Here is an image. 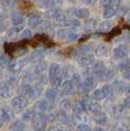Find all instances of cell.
<instances>
[{"label": "cell", "mask_w": 130, "mask_h": 131, "mask_svg": "<svg viewBox=\"0 0 130 131\" xmlns=\"http://www.w3.org/2000/svg\"><path fill=\"white\" fill-rule=\"evenodd\" d=\"M31 121H32V126L35 131H42L46 128L47 119H46V115L43 113H35L32 115Z\"/></svg>", "instance_id": "6da1fadb"}, {"label": "cell", "mask_w": 130, "mask_h": 131, "mask_svg": "<svg viewBox=\"0 0 130 131\" xmlns=\"http://www.w3.org/2000/svg\"><path fill=\"white\" fill-rule=\"evenodd\" d=\"M45 16L49 19H53L55 21L59 23H65L67 22V15L63 10H61L59 8L56 9H50L49 11L45 13Z\"/></svg>", "instance_id": "7a4b0ae2"}, {"label": "cell", "mask_w": 130, "mask_h": 131, "mask_svg": "<svg viewBox=\"0 0 130 131\" xmlns=\"http://www.w3.org/2000/svg\"><path fill=\"white\" fill-rule=\"evenodd\" d=\"M12 108L16 111H22L27 106V100L25 96H16L11 101Z\"/></svg>", "instance_id": "3957f363"}, {"label": "cell", "mask_w": 130, "mask_h": 131, "mask_svg": "<svg viewBox=\"0 0 130 131\" xmlns=\"http://www.w3.org/2000/svg\"><path fill=\"white\" fill-rule=\"evenodd\" d=\"M74 88H75V85L72 82V80L68 79L63 82L61 86V93L65 96H71L74 94Z\"/></svg>", "instance_id": "277c9868"}, {"label": "cell", "mask_w": 130, "mask_h": 131, "mask_svg": "<svg viewBox=\"0 0 130 131\" xmlns=\"http://www.w3.org/2000/svg\"><path fill=\"white\" fill-rule=\"evenodd\" d=\"M106 66L103 62H96L92 65V73L98 77H103L106 74Z\"/></svg>", "instance_id": "5b68a950"}, {"label": "cell", "mask_w": 130, "mask_h": 131, "mask_svg": "<svg viewBox=\"0 0 130 131\" xmlns=\"http://www.w3.org/2000/svg\"><path fill=\"white\" fill-rule=\"evenodd\" d=\"M55 104L54 102L50 101L48 99H42V100H39L36 104V108L38 110H40L41 112H50L54 109Z\"/></svg>", "instance_id": "8992f818"}, {"label": "cell", "mask_w": 130, "mask_h": 131, "mask_svg": "<svg viewBox=\"0 0 130 131\" xmlns=\"http://www.w3.org/2000/svg\"><path fill=\"white\" fill-rule=\"evenodd\" d=\"M12 96V86L9 82L0 83V99H7Z\"/></svg>", "instance_id": "52a82bcc"}, {"label": "cell", "mask_w": 130, "mask_h": 131, "mask_svg": "<svg viewBox=\"0 0 130 131\" xmlns=\"http://www.w3.org/2000/svg\"><path fill=\"white\" fill-rule=\"evenodd\" d=\"M76 61L78 62L79 65L83 66V67H88V66H92L94 64V56L93 54H87L82 55L76 58Z\"/></svg>", "instance_id": "ba28073f"}, {"label": "cell", "mask_w": 130, "mask_h": 131, "mask_svg": "<svg viewBox=\"0 0 130 131\" xmlns=\"http://www.w3.org/2000/svg\"><path fill=\"white\" fill-rule=\"evenodd\" d=\"M129 55V50L123 47H116L113 50V56L115 59H125Z\"/></svg>", "instance_id": "9c48e42d"}, {"label": "cell", "mask_w": 130, "mask_h": 131, "mask_svg": "<svg viewBox=\"0 0 130 131\" xmlns=\"http://www.w3.org/2000/svg\"><path fill=\"white\" fill-rule=\"evenodd\" d=\"M61 71H62V68L59 64H56V63L51 64L49 67V78L53 79L55 77H59L61 74Z\"/></svg>", "instance_id": "30bf717a"}, {"label": "cell", "mask_w": 130, "mask_h": 131, "mask_svg": "<svg viewBox=\"0 0 130 131\" xmlns=\"http://www.w3.org/2000/svg\"><path fill=\"white\" fill-rule=\"evenodd\" d=\"M25 22V17L21 13H15L11 17V24L14 27H21Z\"/></svg>", "instance_id": "8fae6325"}, {"label": "cell", "mask_w": 130, "mask_h": 131, "mask_svg": "<svg viewBox=\"0 0 130 131\" xmlns=\"http://www.w3.org/2000/svg\"><path fill=\"white\" fill-rule=\"evenodd\" d=\"M43 6L49 9H56L64 4V0H42Z\"/></svg>", "instance_id": "7c38bea8"}, {"label": "cell", "mask_w": 130, "mask_h": 131, "mask_svg": "<svg viewBox=\"0 0 130 131\" xmlns=\"http://www.w3.org/2000/svg\"><path fill=\"white\" fill-rule=\"evenodd\" d=\"M43 23V20L37 16H31L27 19V26L30 28H36L39 27L40 25Z\"/></svg>", "instance_id": "4fadbf2b"}, {"label": "cell", "mask_w": 130, "mask_h": 131, "mask_svg": "<svg viewBox=\"0 0 130 131\" xmlns=\"http://www.w3.org/2000/svg\"><path fill=\"white\" fill-rule=\"evenodd\" d=\"M92 52V48L90 45H82L80 47H78L74 52V57L77 58L79 56L82 55H87V54H91Z\"/></svg>", "instance_id": "5bb4252c"}, {"label": "cell", "mask_w": 130, "mask_h": 131, "mask_svg": "<svg viewBox=\"0 0 130 131\" xmlns=\"http://www.w3.org/2000/svg\"><path fill=\"white\" fill-rule=\"evenodd\" d=\"M81 86L84 90H91L95 86V78L93 77H88L84 78L81 82Z\"/></svg>", "instance_id": "9a60e30c"}, {"label": "cell", "mask_w": 130, "mask_h": 131, "mask_svg": "<svg viewBox=\"0 0 130 131\" xmlns=\"http://www.w3.org/2000/svg\"><path fill=\"white\" fill-rule=\"evenodd\" d=\"M63 27H68V28H71V29H76V28H79L81 27V23L79 20H71V21H67L65 23H62L61 24Z\"/></svg>", "instance_id": "2e32d148"}, {"label": "cell", "mask_w": 130, "mask_h": 131, "mask_svg": "<svg viewBox=\"0 0 130 131\" xmlns=\"http://www.w3.org/2000/svg\"><path fill=\"white\" fill-rule=\"evenodd\" d=\"M108 46L105 45V44H100L95 50V55L99 58H104V57H106L108 55Z\"/></svg>", "instance_id": "e0dca14e"}, {"label": "cell", "mask_w": 130, "mask_h": 131, "mask_svg": "<svg viewBox=\"0 0 130 131\" xmlns=\"http://www.w3.org/2000/svg\"><path fill=\"white\" fill-rule=\"evenodd\" d=\"M91 98L95 101H103L104 99L106 98V95L104 93L103 89L102 88H99V89H95L91 94Z\"/></svg>", "instance_id": "ac0fdd59"}, {"label": "cell", "mask_w": 130, "mask_h": 131, "mask_svg": "<svg viewBox=\"0 0 130 131\" xmlns=\"http://www.w3.org/2000/svg\"><path fill=\"white\" fill-rule=\"evenodd\" d=\"M43 57H44V53L42 52V51L38 50V51L33 52L32 54L27 58V61H28V62H31V63H34V62H39L40 60H42V59H43Z\"/></svg>", "instance_id": "d6986e66"}, {"label": "cell", "mask_w": 130, "mask_h": 131, "mask_svg": "<svg viewBox=\"0 0 130 131\" xmlns=\"http://www.w3.org/2000/svg\"><path fill=\"white\" fill-rule=\"evenodd\" d=\"M74 14L77 19H87L90 17V10L88 8H79L76 10Z\"/></svg>", "instance_id": "ffe728a7"}, {"label": "cell", "mask_w": 130, "mask_h": 131, "mask_svg": "<svg viewBox=\"0 0 130 131\" xmlns=\"http://www.w3.org/2000/svg\"><path fill=\"white\" fill-rule=\"evenodd\" d=\"M112 27H113V23L110 21H105L98 26V30L100 32H108L109 30L112 29Z\"/></svg>", "instance_id": "44dd1931"}, {"label": "cell", "mask_w": 130, "mask_h": 131, "mask_svg": "<svg viewBox=\"0 0 130 131\" xmlns=\"http://www.w3.org/2000/svg\"><path fill=\"white\" fill-rule=\"evenodd\" d=\"M94 120L97 124H100V125H103V124H106L107 123V120H108V117L107 115H105L104 113H98L94 115Z\"/></svg>", "instance_id": "7402d4cb"}, {"label": "cell", "mask_w": 130, "mask_h": 131, "mask_svg": "<svg viewBox=\"0 0 130 131\" xmlns=\"http://www.w3.org/2000/svg\"><path fill=\"white\" fill-rule=\"evenodd\" d=\"M45 96H46V98L50 100V101H52V102H54L55 100H57L58 97H59V92L54 89V88H51V89H48L46 93H45Z\"/></svg>", "instance_id": "603a6c76"}, {"label": "cell", "mask_w": 130, "mask_h": 131, "mask_svg": "<svg viewBox=\"0 0 130 131\" xmlns=\"http://www.w3.org/2000/svg\"><path fill=\"white\" fill-rule=\"evenodd\" d=\"M116 13V9L114 8V6H106L105 10H104V18L106 19H110L112 17H114Z\"/></svg>", "instance_id": "cb8c5ba5"}, {"label": "cell", "mask_w": 130, "mask_h": 131, "mask_svg": "<svg viewBox=\"0 0 130 131\" xmlns=\"http://www.w3.org/2000/svg\"><path fill=\"white\" fill-rule=\"evenodd\" d=\"M88 111L91 112V113H93V114L101 113V111H102V106L99 104L98 102H90Z\"/></svg>", "instance_id": "d4e9b609"}, {"label": "cell", "mask_w": 130, "mask_h": 131, "mask_svg": "<svg viewBox=\"0 0 130 131\" xmlns=\"http://www.w3.org/2000/svg\"><path fill=\"white\" fill-rule=\"evenodd\" d=\"M96 27H97V21L90 19V20H88V21L85 23L84 29H85L86 31H88V32H91V31H93V30L96 28Z\"/></svg>", "instance_id": "484cf974"}, {"label": "cell", "mask_w": 130, "mask_h": 131, "mask_svg": "<svg viewBox=\"0 0 130 131\" xmlns=\"http://www.w3.org/2000/svg\"><path fill=\"white\" fill-rule=\"evenodd\" d=\"M60 108H61V111H63V112H65V113L69 112V111L71 109V101H70L69 99H64V100H62L61 103H60Z\"/></svg>", "instance_id": "4316f807"}, {"label": "cell", "mask_w": 130, "mask_h": 131, "mask_svg": "<svg viewBox=\"0 0 130 131\" xmlns=\"http://www.w3.org/2000/svg\"><path fill=\"white\" fill-rule=\"evenodd\" d=\"M79 37H80V33L75 32V31L71 30V31H69V33H68V36H67V40H68V42L73 43V42L77 41V40L79 39Z\"/></svg>", "instance_id": "83f0119b"}, {"label": "cell", "mask_w": 130, "mask_h": 131, "mask_svg": "<svg viewBox=\"0 0 130 131\" xmlns=\"http://www.w3.org/2000/svg\"><path fill=\"white\" fill-rule=\"evenodd\" d=\"M118 68L121 71H126L130 70V59L125 58L118 64Z\"/></svg>", "instance_id": "f1b7e54d"}, {"label": "cell", "mask_w": 130, "mask_h": 131, "mask_svg": "<svg viewBox=\"0 0 130 131\" xmlns=\"http://www.w3.org/2000/svg\"><path fill=\"white\" fill-rule=\"evenodd\" d=\"M46 68H47V66L46 64H44V63H38L37 65L34 67V73L35 74H42L44 73V71H46Z\"/></svg>", "instance_id": "f546056e"}, {"label": "cell", "mask_w": 130, "mask_h": 131, "mask_svg": "<svg viewBox=\"0 0 130 131\" xmlns=\"http://www.w3.org/2000/svg\"><path fill=\"white\" fill-rule=\"evenodd\" d=\"M102 89H103V91H104V93H105V95H106V97L111 98V97H113V96H114V88L112 87L111 85L107 84V85H105Z\"/></svg>", "instance_id": "4dcf8cb0"}, {"label": "cell", "mask_w": 130, "mask_h": 131, "mask_svg": "<svg viewBox=\"0 0 130 131\" xmlns=\"http://www.w3.org/2000/svg\"><path fill=\"white\" fill-rule=\"evenodd\" d=\"M57 120L60 121L61 123H67L68 120H69V116H68V115L66 114L65 112L61 111L57 114Z\"/></svg>", "instance_id": "1f68e13d"}, {"label": "cell", "mask_w": 130, "mask_h": 131, "mask_svg": "<svg viewBox=\"0 0 130 131\" xmlns=\"http://www.w3.org/2000/svg\"><path fill=\"white\" fill-rule=\"evenodd\" d=\"M22 62H20V61H13L11 64L9 65V68H10V70L13 71H20L21 69H22Z\"/></svg>", "instance_id": "d6a6232c"}, {"label": "cell", "mask_w": 130, "mask_h": 131, "mask_svg": "<svg viewBox=\"0 0 130 131\" xmlns=\"http://www.w3.org/2000/svg\"><path fill=\"white\" fill-rule=\"evenodd\" d=\"M51 84H52V86L54 88H59L62 86V84H63V77H55L53 79H51Z\"/></svg>", "instance_id": "836d02e7"}, {"label": "cell", "mask_w": 130, "mask_h": 131, "mask_svg": "<svg viewBox=\"0 0 130 131\" xmlns=\"http://www.w3.org/2000/svg\"><path fill=\"white\" fill-rule=\"evenodd\" d=\"M73 118L75 121H78V122H86L88 121V116L86 115H84L83 113H80V114H74L73 115Z\"/></svg>", "instance_id": "e575fe53"}, {"label": "cell", "mask_w": 130, "mask_h": 131, "mask_svg": "<svg viewBox=\"0 0 130 131\" xmlns=\"http://www.w3.org/2000/svg\"><path fill=\"white\" fill-rule=\"evenodd\" d=\"M121 0H101V4L105 6H116L119 5Z\"/></svg>", "instance_id": "d590c367"}, {"label": "cell", "mask_w": 130, "mask_h": 131, "mask_svg": "<svg viewBox=\"0 0 130 131\" xmlns=\"http://www.w3.org/2000/svg\"><path fill=\"white\" fill-rule=\"evenodd\" d=\"M32 35H33L32 31H31L29 28H26V29H24V30L21 31V33H20V37L23 39L30 38V37H32Z\"/></svg>", "instance_id": "8d00e7d4"}, {"label": "cell", "mask_w": 130, "mask_h": 131, "mask_svg": "<svg viewBox=\"0 0 130 131\" xmlns=\"http://www.w3.org/2000/svg\"><path fill=\"white\" fill-rule=\"evenodd\" d=\"M12 128L14 131H23L24 128H25V124L21 122V121H16L13 125H12Z\"/></svg>", "instance_id": "74e56055"}, {"label": "cell", "mask_w": 130, "mask_h": 131, "mask_svg": "<svg viewBox=\"0 0 130 131\" xmlns=\"http://www.w3.org/2000/svg\"><path fill=\"white\" fill-rule=\"evenodd\" d=\"M68 33H69V31L66 30V29H64V28L59 29V30L57 31V37H58L59 39H67Z\"/></svg>", "instance_id": "f35d334b"}, {"label": "cell", "mask_w": 130, "mask_h": 131, "mask_svg": "<svg viewBox=\"0 0 130 131\" xmlns=\"http://www.w3.org/2000/svg\"><path fill=\"white\" fill-rule=\"evenodd\" d=\"M75 131H91V128L88 124H85V123H80L76 126Z\"/></svg>", "instance_id": "ab89813d"}, {"label": "cell", "mask_w": 130, "mask_h": 131, "mask_svg": "<svg viewBox=\"0 0 130 131\" xmlns=\"http://www.w3.org/2000/svg\"><path fill=\"white\" fill-rule=\"evenodd\" d=\"M71 80L74 83V85H76V84H77V85H80L82 82L81 77H80V75H79L78 73H74V74L72 75V79H71Z\"/></svg>", "instance_id": "60d3db41"}, {"label": "cell", "mask_w": 130, "mask_h": 131, "mask_svg": "<svg viewBox=\"0 0 130 131\" xmlns=\"http://www.w3.org/2000/svg\"><path fill=\"white\" fill-rule=\"evenodd\" d=\"M80 105H81L83 111H86V110H88V108H89L90 101H89L88 99H82L81 101H80Z\"/></svg>", "instance_id": "b9f144b4"}, {"label": "cell", "mask_w": 130, "mask_h": 131, "mask_svg": "<svg viewBox=\"0 0 130 131\" xmlns=\"http://www.w3.org/2000/svg\"><path fill=\"white\" fill-rule=\"evenodd\" d=\"M114 71L113 70H109L106 71V74H105V78L107 80H111L112 78H114Z\"/></svg>", "instance_id": "7bdbcfd3"}, {"label": "cell", "mask_w": 130, "mask_h": 131, "mask_svg": "<svg viewBox=\"0 0 130 131\" xmlns=\"http://www.w3.org/2000/svg\"><path fill=\"white\" fill-rule=\"evenodd\" d=\"M5 117H4V115H3V113H2V110H1V112H0V127H2V126L4 125V123H5Z\"/></svg>", "instance_id": "ee69618b"}, {"label": "cell", "mask_w": 130, "mask_h": 131, "mask_svg": "<svg viewBox=\"0 0 130 131\" xmlns=\"http://www.w3.org/2000/svg\"><path fill=\"white\" fill-rule=\"evenodd\" d=\"M122 77H123V78L126 79V80H130V70H128V71H123Z\"/></svg>", "instance_id": "f6af8a7d"}, {"label": "cell", "mask_w": 130, "mask_h": 131, "mask_svg": "<svg viewBox=\"0 0 130 131\" xmlns=\"http://www.w3.org/2000/svg\"><path fill=\"white\" fill-rule=\"evenodd\" d=\"M29 114H30L29 112H26V113L23 115V119H24V120L30 119V115H29Z\"/></svg>", "instance_id": "bcb514c9"}, {"label": "cell", "mask_w": 130, "mask_h": 131, "mask_svg": "<svg viewBox=\"0 0 130 131\" xmlns=\"http://www.w3.org/2000/svg\"><path fill=\"white\" fill-rule=\"evenodd\" d=\"M46 131H63V128H59V127H56V126H52V127H49Z\"/></svg>", "instance_id": "7dc6e473"}, {"label": "cell", "mask_w": 130, "mask_h": 131, "mask_svg": "<svg viewBox=\"0 0 130 131\" xmlns=\"http://www.w3.org/2000/svg\"><path fill=\"white\" fill-rule=\"evenodd\" d=\"M124 106L127 109H130V96L124 100Z\"/></svg>", "instance_id": "c3c4849f"}, {"label": "cell", "mask_w": 130, "mask_h": 131, "mask_svg": "<svg viewBox=\"0 0 130 131\" xmlns=\"http://www.w3.org/2000/svg\"><path fill=\"white\" fill-rule=\"evenodd\" d=\"M83 1H84V3L87 4V5H92L94 3H96L97 0H83Z\"/></svg>", "instance_id": "681fc988"}, {"label": "cell", "mask_w": 130, "mask_h": 131, "mask_svg": "<svg viewBox=\"0 0 130 131\" xmlns=\"http://www.w3.org/2000/svg\"><path fill=\"white\" fill-rule=\"evenodd\" d=\"M5 61V58H4V54L2 53V51L0 50V63H3Z\"/></svg>", "instance_id": "f907efd6"}, {"label": "cell", "mask_w": 130, "mask_h": 131, "mask_svg": "<svg viewBox=\"0 0 130 131\" xmlns=\"http://www.w3.org/2000/svg\"><path fill=\"white\" fill-rule=\"evenodd\" d=\"M125 21L127 23H130V12H128V13L125 15Z\"/></svg>", "instance_id": "816d5d0a"}, {"label": "cell", "mask_w": 130, "mask_h": 131, "mask_svg": "<svg viewBox=\"0 0 130 131\" xmlns=\"http://www.w3.org/2000/svg\"><path fill=\"white\" fill-rule=\"evenodd\" d=\"M93 131H106L104 128H102V127H95L94 129H93Z\"/></svg>", "instance_id": "f5cc1de1"}, {"label": "cell", "mask_w": 130, "mask_h": 131, "mask_svg": "<svg viewBox=\"0 0 130 131\" xmlns=\"http://www.w3.org/2000/svg\"><path fill=\"white\" fill-rule=\"evenodd\" d=\"M126 93H127V94H130V85L126 88Z\"/></svg>", "instance_id": "db71d44e"}, {"label": "cell", "mask_w": 130, "mask_h": 131, "mask_svg": "<svg viewBox=\"0 0 130 131\" xmlns=\"http://www.w3.org/2000/svg\"><path fill=\"white\" fill-rule=\"evenodd\" d=\"M69 1H70V2H74L75 0H69Z\"/></svg>", "instance_id": "11a10c76"}, {"label": "cell", "mask_w": 130, "mask_h": 131, "mask_svg": "<svg viewBox=\"0 0 130 131\" xmlns=\"http://www.w3.org/2000/svg\"><path fill=\"white\" fill-rule=\"evenodd\" d=\"M127 131H130V129H129V130H127Z\"/></svg>", "instance_id": "9f6ffc18"}, {"label": "cell", "mask_w": 130, "mask_h": 131, "mask_svg": "<svg viewBox=\"0 0 130 131\" xmlns=\"http://www.w3.org/2000/svg\"><path fill=\"white\" fill-rule=\"evenodd\" d=\"M115 131H119V130H115Z\"/></svg>", "instance_id": "6f0895ef"}]
</instances>
